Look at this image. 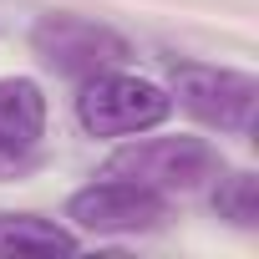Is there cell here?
<instances>
[{"label": "cell", "mask_w": 259, "mask_h": 259, "mask_svg": "<svg viewBox=\"0 0 259 259\" xmlns=\"http://www.w3.org/2000/svg\"><path fill=\"white\" fill-rule=\"evenodd\" d=\"M81 239L56 219H0V254H71Z\"/></svg>", "instance_id": "obj_7"}, {"label": "cell", "mask_w": 259, "mask_h": 259, "mask_svg": "<svg viewBox=\"0 0 259 259\" xmlns=\"http://www.w3.org/2000/svg\"><path fill=\"white\" fill-rule=\"evenodd\" d=\"M102 173L112 178H127V183H138V188H153V193H193L203 183H213L224 173V158L213 143L203 138H133L127 148H117Z\"/></svg>", "instance_id": "obj_2"}, {"label": "cell", "mask_w": 259, "mask_h": 259, "mask_svg": "<svg viewBox=\"0 0 259 259\" xmlns=\"http://www.w3.org/2000/svg\"><path fill=\"white\" fill-rule=\"evenodd\" d=\"M31 46L46 66H56L66 76H81V81L127 61V41L112 26L87 21V16H41L36 31H31Z\"/></svg>", "instance_id": "obj_5"}, {"label": "cell", "mask_w": 259, "mask_h": 259, "mask_svg": "<svg viewBox=\"0 0 259 259\" xmlns=\"http://www.w3.org/2000/svg\"><path fill=\"white\" fill-rule=\"evenodd\" d=\"M46 138V92L31 76H0V178L21 168Z\"/></svg>", "instance_id": "obj_6"}, {"label": "cell", "mask_w": 259, "mask_h": 259, "mask_svg": "<svg viewBox=\"0 0 259 259\" xmlns=\"http://www.w3.org/2000/svg\"><path fill=\"white\" fill-rule=\"evenodd\" d=\"M213 183H219L213 188L219 219H229L239 229H254V219H259V183H254V173H229V178H213Z\"/></svg>", "instance_id": "obj_8"}, {"label": "cell", "mask_w": 259, "mask_h": 259, "mask_svg": "<svg viewBox=\"0 0 259 259\" xmlns=\"http://www.w3.org/2000/svg\"><path fill=\"white\" fill-rule=\"evenodd\" d=\"M173 102L188 107L203 127L249 138L254 127V102H259V81L249 71L234 66H203V61H183L173 71Z\"/></svg>", "instance_id": "obj_3"}, {"label": "cell", "mask_w": 259, "mask_h": 259, "mask_svg": "<svg viewBox=\"0 0 259 259\" xmlns=\"http://www.w3.org/2000/svg\"><path fill=\"white\" fill-rule=\"evenodd\" d=\"M168 117H173V92L148 76L122 71V66L87 76V87L76 97V122L92 138H138V133L163 127Z\"/></svg>", "instance_id": "obj_1"}, {"label": "cell", "mask_w": 259, "mask_h": 259, "mask_svg": "<svg viewBox=\"0 0 259 259\" xmlns=\"http://www.w3.org/2000/svg\"><path fill=\"white\" fill-rule=\"evenodd\" d=\"M168 219V198L153 188H138L127 178L102 173L97 183L76 188L66 198V224L76 234H148Z\"/></svg>", "instance_id": "obj_4"}]
</instances>
